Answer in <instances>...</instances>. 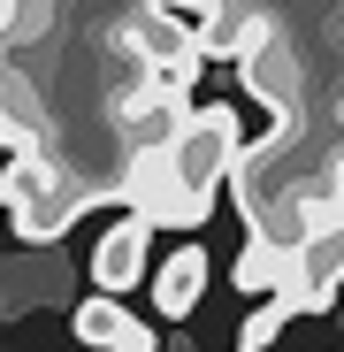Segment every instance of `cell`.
<instances>
[{
	"mask_svg": "<svg viewBox=\"0 0 344 352\" xmlns=\"http://www.w3.org/2000/svg\"><path fill=\"white\" fill-rule=\"evenodd\" d=\"M336 283H344V214L329 230H314V238L291 253V283H283V299H291L299 314H329L336 307Z\"/></svg>",
	"mask_w": 344,
	"mask_h": 352,
	"instance_id": "7a4b0ae2",
	"label": "cell"
},
{
	"mask_svg": "<svg viewBox=\"0 0 344 352\" xmlns=\"http://www.w3.org/2000/svg\"><path fill=\"white\" fill-rule=\"evenodd\" d=\"M168 168H176V192H184V222H207L222 176L238 168V107H192L184 131L168 138Z\"/></svg>",
	"mask_w": 344,
	"mask_h": 352,
	"instance_id": "6da1fadb",
	"label": "cell"
},
{
	"mask_svg": "<svg viewBox=\"0 0 344 352\" xmlns=\"http://www.w3.org/2000/svg\"><path fill=\"white\" fill-rule=\"evenodd\" d=\"M199 299H207V245H199V238H184L176 253L161 261V276H153V307H161L168 322H184Z\"/></svg>",
	"mask_w": 344,
	"mask_h": 352,
	"instance_id": "277c9868",
	"label": "cell"
},
{
	"mask_svg": "<svg viewBox=\"0 0 344 352\" xmlns=\"http://www.w3.org/2000/svg\"><path fill=\"white\" fill-rule=\"evenodd\" d=\"M291 322H299V307L283 299V291H275V299H260V307L245 314V329H238V352H268V344L291 329Z\"/></svg>",
	"mask_w": 344,
	"mask_h": 352,
	"instance_id": "52a82bcc",
	"label": "cell"
},
{
	"mask_svg": "<svg viewBox=\"0 0 344 352\" xmlns=\"http://www.w3.org/2000/svg\"><path fill=\"white\" fill-rule=\"evenodd\" d=\"M77 344H92V352H115V337H123L130 329V314H123V299H100V291H92V299L77 307Z\"/></svg>",
	"mask_w": 344,
	"mask_h": 352,
	"instance_id": "8992f818",
	"label": "cell"
},
{
	"mask_svg": "<svg viewBox=\"0 0 344 352\" xmlns=\"http://www.w3.org/2000/svg\"><path fill=\"white\" fill-rule=\"evenodd\" d=\"M146 238H153L146 222H115L107 238L92 245V283H100V299H123V291L146 276Z\"/></svg>",
	"mask_w": 344,
	"mask_h": 352,
	"instance_id": "3957f363",
	"label": "cell"
},
{
	"mask_svg": "<svg viewBox=\"0 0 344 352\" xmlns=\"http://www.w3.org/2000/svg\"><path fill=\"white\" fill-rule=\"evenodd\" d=\"M283 283H291V253L245 238V253H238V291H253V299H275Z\"/></svg>",
	"mask_w": 344,
	"mask_h": 352,
	"instance_id": "5b68a950",
	"label": "cell"
},
{
	"mask_svg": "<svg viewBox=\"0 0 344 352\" xmlns=\"http://www.w3.org/2000/svg\"><path fill=\"white\" fill-rule=\"evenodd\" d=\"M16 16H23V0H0V38L16 31Z\"/></svg>",
	"mask_w": 344,
	"mask_h": 352,
	"instance_id": "9c48e42d",
	"label": "cell"
},
{
	"mask_svg": "<svg viewBox=\"0 0 344 352\" xmlns=\"http://www.w3.org/2000/svg\"><path fill=\"white\" fill-rule=\"evenodd\" d=\"M115 352H161V344H153V329H146V322H130L123 337H115Z\"/></svg>",
	"mask_w": 344,
	"mask_h": 352,
	"instance_id": "ba28073f",
	"label": "cell"
}]
</instances>
